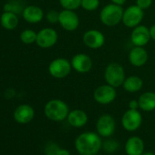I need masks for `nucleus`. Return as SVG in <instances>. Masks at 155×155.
Segmentation results:
<instances>
[{
	"instance_id": "nucleus-1",
	"label": "nucleus",
	"mask_w": 155,
	"mask_h": 155,
	"mask_svg": "<svg viewBox=\"0 0 155 155\" xmlns=\"http://www.w3.org/2000/svg\"><path fill=\"white\" fill-rule=\"evenodd\" d=\"M102 145L100 136L92 132L81 134L75 141V148L79 155H97Z\"/></svg>"
},
{
	"instance_id": "nucleus-2",
	"label": "nucleus",
	"mask_w": 155,
	"mask_h": 155,
	"mask_svg": "<svg viewBox=\"0 0 155 155\" xmlns=\"http://www.w3.org/2000/svg\"><path fill=\"white\" fill-rule=\"evenodd\" d=\"M45 115L51 121L61 122L67 119L69 110L68 104L59 99H52L48 101L44 108Z\"/></svg>"
},
{
	"instance_id": "nucleus-3",
	"label": "nucleus",
	"mask_w": 155,
	"mask_h": 155,
	"mask_svg": "<svg viewBox=\"0 0 155 155\" xmlns=\"http://www.w3.org/2000/svg\"><path fill=\"white\" fill-rule=\"evenodd\" d=\"M123 7L110 3L103 6L100 12V20L106 26H115L122 23L123 15Z\"/></svg>"
},
{
	"instance_id": "nucleus-4",
	"label": "nucleus",
	"mask_w": 155,
	"mask_h": 155,
	"mask_svg": "<svg viewBox=\"0 0 155 155\" xmlns=\"http://www.w3.org/2000/svg\"><path fill=\"white\" fill-rule=\"evenodd\" d=\"M104 79L106 84L117 88L122 86L126 75L124 67L119 63H110L104 71Z\"/></svg>"
},
{
	"instance_id": "nucleus-5",
	"label": "nucleus",
	"mask_w": 155,
	"mask_h": 155,
	"mask_svg": "<svg viewBox=\"0 0 155 155\" xmlns=\"http://www.w3.org/2000/svg\"><path fill=\"white\" fill-rule=\"evenodd\" d=\"M72 70L71 63L64 57L55 58L48 64L49 74L56 79H63L67 77Z\"/></svg>"
},
{
	"instance_id": "nucleus-6",
	"label": "nucleus",
	"mask_w": 155,
	"mask_h": 155,
	"mask_svg": "<svg viewBox=\"0 0 155 155\" xmlns=\"http://www.w3.org/2000/svg\"><path fill=\"white\" fill-rule=\"evenodd\" d=\"M143 17L144 10L136 5H132L124 9L122 23L128 28H134L141 25Z\"/></svg>"
},
{
	"instance_id": "nucleus-7",
	"label": "nucleus",
	"mask_w": 155,
	"mask_h": 155,
	"mask_svg": "<svg viewBox=\"0 0 155 155\" xmlns=\"http://www.w3.org/2000/svg\"><path fill=\"white\" fill-rule=\"evenodd\" d=\"M117 97L116 88L106 84L103 85L98 86L93 93L94 100L100 104H109L112 103Z\"/></svg>"
},
{
	"instance_id": "nucleus-8",
	"label": "nucleus",
	"mask_w": 155,
	"mask_h": 155,
	"mask_svg": "<svg viewBox=\"0 0 155 155\" xmlns=\"http://www.w3.org/2000/svg\"><path fill=\"white\" fill-rule=\"evenodd\" d=\"M58 24L65 31L73 32L79 26V17L74 10L63 9L59 12Z\"/></svg>"
},
{
	"instance_id": "nucleus-9",
	"label": "nucleus",
	"mask_w": 155,
	"mask_h": 155,
	"mask_svg": "<svg viewBox=\"0 0 155 155\" xmlns=\"http://www.w3.org/2000/svg\"><path fill=\"white\" fill-rule=\"evenodd\" d=\"M58 40V35L57 31L51 27H45L41 29L37 35L36 44L44 49L54 46Z\"/></svg>"
},
{
	"instance_id": "nucleus-10",
	"label": "nucleus",
	"mask_w": 155,
	"mask_h": 155,
	"mask_svg": "<svg viewBox=\"0 0 155 155\" xmlns=\"http://www.w3.org/2000/svg\"><path fill=\"white\" fill-rule=\"evenodd\" d=\"M104 34L97 29H89L82 35L83 44L90 49H100L105 45Z\"/></svg>"
},
{
	"instance_id": "nucleus-11",
	"label": "nucleus",
	"mask_w": 155,
	"mask_h": 155,
	"mask_svg": "<svg viewBox=\"0 0 155 155\" xmlns=\"http://www.w3.org/2000/svg\"><path fill=\"white\" fill-rule=\"evenodd\" d=\"M70 63L72 69L79 74L89 73L93 66V61L91 57L84 53H79L73 55Z\"/></svg>"
},
{
	"instance_id": "nucleus-12",
	"label": "nucleus",
	"mask_w": 155,
	"mask_h": 155,
	"mask_svg": "<svg viewBox=\"0 0 155 155\" xmlns=\"http://www.w3.org/2000/svg\"><path fill=\"white\" fill-rule=\"evenodd\" d=\"M143 122V116L138 110L129 109L122 118L123 128L129 132H134L140 128Z\"/></svg>"
},
{
	"instance_id": "nucleus-13",
	"label": "nucleus",
	"mask_w": 155,
	"mask_h": 155,
	"mask_svg": "<svg viewBox=\"0 0 155 155\" xmlns=\"http://www.w3.org/2000/svg\"><path fill=\"white\" fill-rule=\"evenodd\" d=\"M96 128L100 136L105 138L110 137L114 134L116 129L115 120L110 114H103L98 119Z\"/></svg>"
},
{
	"instance_id": "nucleus-14",
	"label": "nucleus",
	"mask_w": 155,
	"mask_h": 155,
	"mask_svg": "<svg viewBox=\"0 0 155 155\" xmlns=\"http://www.w3.org/2000/svg\"><path fill=\"white\" fill-rule=\"evenodd\" d=\"M151 40L150 29L146 25H140L134 28L131 33V41L134 46L144 47Z\"/></svg>"
},
{
	"instance_id": "nucleus-15",
	"label": "nucleus",
	"mask_w": 155,
	"mask_h": 155,
	"mask_svg": "<svg viewBox=\"0 0 155 155\" xmlns=\"http://www.w3.org/2000/svg\"><path fill=\"white\" fill-rule=\"evenodd\" d=\"M128 60L132 66L143 67L149 60V54L144 47L134 46L129 52Z\"/></svg>"
},
{
	"instance_id": "nucleus-16",
	"label": "nucleus",
	"mask_w": 155,
	"mask_h": 155,
	"mask_svg": "<svg viewBox=\"0 0 155 155\" xmlns=\"http://www.w3.org/2000/svg\"><path fill=\"white\" fill-rule=\"evenodd\" d=\"M35 111L32 106L28 104H21L17 106L14 112V118L16 122L21 124H28L34 118Z\"/></svg>"
},
{
	"instance_id": "nucleus-17",
	"label": "nucleus",
	"mask_w": 155,
	"mask_h": 155,
	"mask_svg": "<svg viewBox=\"0 0 155 155\" xmlns=\"http://www.w3.org/2000/svg\"><path fill=\"white\" fill-rule=\"evenodd\" d=\"M23 18L25 21H26L29 24H37L41 22V20L44 18V11L41 7L37 5H27L24 8L22 13Z\"/></svg>"
},
{
	"instance_id": "nucleus-18",
	"label": "nucleus",
	"mask_w": 155,
	"mask_h": 155,
	"mask_svg": "<svg viewBox=\"0 0 155 155\" xmlns=\"http://www.w3.org/2000/svg\"><path fill=\"white\" fill-rule=\"evenodd\" d=\"M144 151L143 141L137 136L128 139L125 144V152L127 155H142Z\"/></svg>"
},
{
	"instance_id": "nucleus-19",
	"label": "nucleus",
	"mask_w": 155,
	"mask_h": 155,
	"mask_svg": "<svg viewBox=\"0 0 155 155\" xmlns=\"http://www.w3.org/2000/svg\"><path fill=\"white\" fill-rule=\"evenodd\" d=\"M67 120L72 127L80 128L88 123V115L84 111L77 109L69 112Z\"/></svg>"
},
{
	"instance_id": "nucleus-20",
	"label": "nucleus",
	"mask_w": 155,
	"mask_h": 155,
	"mask_svg": "<svg viewBox=\"0 0 155 155\" xmlns=\"http://www.w3.org/2000/svg\"><path fill=\"white\" fill-rule=\"evenodd\" d=\"M139 107L145 112H152L155 110V93L145 92L143 93L139 100Z\"/></svg>"
},
{
	"instance_id": "nucleus-21",
	"label": "nucleus",
	"mask_w": 155,
	"mask_h": 155,
	"mask_svg": "<svg viewBox=\"0 0 155 155\" xmlns=\"http://www.w3.org/2000/svg\"><path fill=\"white\" fill-rule=\"evenodd\" d=\"M1 25L6 30H13L18 25V17L14 12L5 11L0 17Z\"/></svg>"
},
{
	"instance_id": "nucleus-22",
	"label": "nucleus",
	"mask_w": 155,
	"mask_h": 155,
	"mask_svg": "<svg viewBox=\"0 0 155 155\" xmlns=\"http://www.w3.org/2000/svg\"><path fill=\"white\" fill-rule=\"evenodd\" d=\"M143 86V81L141 77L137 75H132L126 77L122 84L123 89L129 93H137L140 90H142Z\"/></svg>"
},
{
	"instance_id": "nucleus-23",
	"label": "nucleus",
	"mask_w": 155,
	"mask_h": 155,
	"mask_svg": "<svg viewBox=\"0 0 155 155\" xmlns=\"http://www.w3.org/2000/svg\"><path fill=\"white\" fill-rule=\"evenodd\" d=\"M37 35V33H36L34 30L26 29V30L22 31V33L20 34V40L22 41V43H24L26 45H31V44L36 43Z\"/></svg>"
},
{
	"instance_id": "nucleus-24",
	"label": "nucleus",
	"mask_w": 155,
	"mask_h": 155,
	"mask_svg": "<svg viewBox=\"0 0 155 155\" xmlns=\"http://www.w3.org/2000/svg\"><path fill=\"white\" fill-rule=\"evenodd\" d=\"M58 1H59V5L63 9L76 11L81 6L82 0H58Z\"/></svg>"
},
{
	"instance_id": "nucleus-25",
	"label": "nucleus",
	"mask_w": 155,
	"mask_h": 155,
	"mask_svg": "<svg viewBox=\"0 0 155 155\" xmlns=\"http://www.w3.org/2000/svg\"><path fill=\"white\" fill-rule=\"evenodd\" d=\"M100 0H82L81 1V8L88 12H93L97 10L100 6Z\"/></svg>"
},
{
	"instance_id": "nucleus-26",
	"label": "nucleus",
	"mask_w": 155,
	"mask_h": 155,
	"mask_svg": "<svg viewBox=\"0 0 155 155\" xmlns=\"http://www.w3.org/2000/svg\"><path fill=\"white\" fill-rule=\"evenodd\" d=\"M46 18L50 24H57V23H58L59 12H58L56 10H49L46 14Z\"/></svg>"
},
{
	"instance_id": "nucleus-27",
	"label": "nucleus",
	"mask_w": 155,
	"mask_h": 155,
	"mask_svg": "<svg viewBox=\"0 0 155 155\" xmlns=\"http://www.w3.org/2000/svg\"><path fill=\"white\" fill-rule=\"evenodd\" d=\"M153 3V0H136L135 5H138L143 10H146L152 6Z\"/></svg>"
},
{
	"instance_id": "nucleus-28",
	"label": "nucleus",
	"mask_w": 155,
	"mask_h": 155,
	"mask_svg": "<svg viewBox=\"0 0 155 155\" xmlns=\"http://www.w3.org/2000/svg\"><path fill=\"white\" fill-rule=\"evenodd\" d=\"M129 107H130V109H132V110H138V108H140L139 102L136 100H132L129 104Z\"/></svg>"
},
{
	"instance_id": "nucleus-29",
	"label": "nucleus",
	"mask_w": 155,
	"mask_h": 155,
	"mask_svg": "<svg viewBox=\"0 0 155 155\" xmlns=\"http://www.w3.org/2000/svg\"><path fill=\"white\" fill-rule=\"evenodd\" d=\"M127 0H111V3L114 4V5H121V6H123L125 5Z\"/></svg>"
},
{
	"instance_id": "nucleus-30",
	"label": "nucleus",
	"mask_w": 155,
	"mask_h": 155,
	"mask_svg": "<svg viewBox=\"0 0 155 155\" xmlns=\"http://www.w3.org/2000/svg\"><path fill=\"white\" fill-rule=\"evenodd\" d=\"M150 35H151V39L155 41V24L153 25L150 28Z\"/></svg>"
},
{
	"instance_id": "nucleus-31",
	"label": "nucleus",
	"mask_w": 155,
	"mask_h": 155,
	"mask_svg": "<svg viewBox=\"0 0 155 155\" xmlns=\"http://www.w3.org/2000/svg\"><path fill=\"white\" fill-rule=\"evenodd\" d=\"M58 155H69V152L65 151V150H58Z\"/></svg>"
},
{
	"instance_id": "nucleus-32",
	"label": "nucleus",
	"mask_w": 155,
	"mask_h": 155,
	"mask_svg": "<svg viewBox=\"0 0 155 155\" xmlns=\"http://www.w3.org/2000/svg\"><path fill=\"white\" fill-rule=\"evenodd\" d=\"M142 155H155L153 153H151V152H149V153H143Z\"/></svg>"
},
{
	"instance_id": "nucleus-33",
	"label": "nucleus",
	"mask_w": 155,
	"mask_h": 155,
	"mask_svg": "<svg viewBox=\"0 0 155 155\" xmlns=\"http://www.w3.org/2000/svg\"><path fill=\"white\" fill-rule=\"evenodd\" d=\"M97 155H98V154H97Z\"/></svg>"
}]
</instances>
